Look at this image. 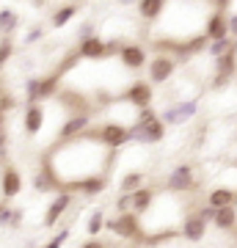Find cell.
Wrapping results in <instances>:
<instances>
[{
  "label": "cell",
  "instance_id": "e0dca14e",
  "mask_svg": "<svg viewBox=\"0 0 237 248\" xmlns=\"http://www.w3.org/2000/svg\"><path fill=\"white\" fill-rule=\"evenodd\" d=\"M33 187L39 190V193H53V190H55V193H61V185H58V179L53 177V171L47 169L44 163H42V169L33 174Z\"/></svg>",
  "mask_w": 237,
  "mask_h": 248
},
{
  "label": "cell",
  "instance_id": "7402d4cb",
  "mask_svg": "<svg viewBox=\"0 0 237 248\" xmlns=\"http://www.w3.org/2000/svg\"><path fill=\"white\" fill-rule=\"evenodd\" d=\"M61 91V78L58 75H44V78H39V105H42V99H50L55 97Z\"/></svg>",
  "mask_w": 237,
  "mask_h": 248
},
{
  "label": "cell",
  "instance_id": "4fadbf2b",
  "mask_svg": "<svg viewBox=\"0 0 237 248\" xmlns=\"http://www.w3.org/2000/svg\"><path fill=\"white\" fill-rule=\"evenodd\" d=\"M72 207V193L69 190H61L55 193V199L50 202V207L44 210V226H55V223L63 218V213Z\"/></svg>",
  "mask_w": 237,
  "mask_h": 248
},
{
  "label": "cell",
  "instance_id": "8d00e7d4",
  "mask_svg": "<svg viewBox=\"0 0 237 248\" xmlns=\"http://www.w3.org/2000/svg\"><path fill=\"white\" fill-rule=\"evenodd\" d=\"M0 124H6V113H0Z\"/></svg>",
  "mask_w": 237,
  "mask_h": 248
},
{
  "label": "cell",
  "instance_id": "f1b7e54d",
  "mask_svg": "<svg viewBox=\"0 0 237 248\" xmlns=\"http://www.w3.org/2000/svg\"><path fill=\"white\" fill-rule=\"evenodd\" d=\"M78 61H80V55L75 53V50H69V53L61 58V63H58V66L53 69V75H58V78L63 80V75H66L69 69H75V66H78Z\"/></svg>",
  "mask_w": 237,
  "mask_h": 248
},
{
  "label": "cell",
  "instance_id": "52a82bcc",
  "mask_svg": "<svg viewBox=\"0 0 237 248\" xmlns=\"http://www.w3.org/2000/svg\"><path fill=\"white\" fill-rule=\"evenodd\" d=\"M146 72H149V80H146L149 86L152 83H155V86H163V83H168L171 75L176 72V61L171 55H155V58L146 61Z\"/></svg>",
  "mask_w": 237,
  "mask_h": 248
},
{
  "label": "cell",
  "instance_id": "8fae6325",
  "mask_svg": "<svg viewBox=\"0 0 237 248\" xmlns=\"http://www.w3.org/2000/svg\"><path fill=\"white\" fill-rule=\"evenodd\" d=\"M91 127V116H69L66 122L58 127V135H55V143H63V141H72V138H78L83 135Z\"/></svg>",
  "mask_w": 237,
  "mask_h": 248
},
{
  "label": "cell",
  "instance_id": "1f68e13d",
  "mask_svg": "<svg viewBox=\"0 0 237 248\" xmlns=\"http://www.w3.org/2000/svg\"><path fill=\"white\" fill-rule=\"evenodd\" d=\"M66 237H69V226H63V229L58 232V234H55V237L50 240V243H44L42 248H63V243H66Z\"/></svg>",
  "mask_w": 237,
  "mask_h": 248
},
{
  "label": "cell",
  "instance_id": "f546056e",
  "mask_svg": "<svg viewBox=\"0 0 237 248\" xmlns=\"http://www.w3.org/2000/svg\"><path fill=\"white\" fill-rule=\"evenodd\" d=\"M11 55H14V42L11 39H0V72L11 61Z\"/></svg>",
  "mask_w": 237,
  "mask_h": 248
},
{
  "label": "cell",
  "instance_id": "83f0119b",
  "mask_svg": "<svg viewBox=\"0 0 237 248\" xmlns=\"http://www.w3.org/2000/svg\"><path fill=\"white\" fill-rule=\"evenodd\" d=\"M105 229V213L102 210H97V213L88 215V223H86V232L88 237H99V232Z\"/></svg>",
  "mask_w": 237,
  "mask_h": 248
},
{
  "label": "cell",
  "instance_id": "5b68a950",
  "mask_svg": "<svg viewBox=\"0 0 237 248\" xmlns=\"http://www.w3.org/2000/svg\"><path fill=\"white\" fill-rule=\"evenodd\" d=\"M166 190L168 193H174V196H185V193H190V190H196L193 166H188V163L176 166V169L166 177Z\"/></svg>",
  "mask_w": 237,
  "mask_h": 248
},
{
  "label": "cell",
  "instance_id": "6da1fadb",
  "mask_svg": "<svg viewBox=\"0 0 237 248\" xmlns=\"http://www.w3.org/2000/svg\"><path fill=\"white\" fill-rule=\"evenodd\" d=\"M42 163L53 171V177L58 179L61 190H72L83 179L111 177V169L116 163V152L105 149L91 135V130H86L83 135L72 138V141L50 146L44 152Z\"/></svg>",
  "mask_w": 237,
  "mask_h": 248
},
{
  "label": "cell",
  "instance_id": "484cf974",
  "mask_svg": "<svg viewBox=\"0 0 237 248\" xmlns=\"http://www.w3.org/2000/svg\"><path fill=\"white\" fill-rule=\"evenodd\" d=\"M235 39H215V42H207V55L210 58H221V55H226V53H232L235 50Z\"/></svg>",
  "mask_w": 237,
  "mask_h": 248
},
{
  "label": "cell",
  "instance_id": "30bf717a",
  "mask_svg": "<svg viewBox=\"0 0 237 248\" xmlns=\"http://www.w3.org/2000/svg\"><path fill=\"white\" fill-rule=\"evenodd\" d=\"M176 232H179L188 243H202L204 234H207V223L199 218V213H196V210H190V213H185L182 226H179Z\"/></svg>",
  "mask_w": 237,
  "mask_h": 248
},
{
  "label": "cell",
  "instance_id": "4dcf8cb0",
  "mask_svg": "<svg viewBox=\"0 0 237 248\" xmlns=\"http://www.w3.org/2000/svg\"><path fill=\"white\" fill-rule=\"evenodd\" d=\"M9 127L0 124V163H6V152H9Z\"/></svg>",
  "mask_w": 237,
  "mask_h": 248
},
{
  "label": "cell",
  "instance_id": "836d02e7",
  "mask_svg": "<svg viewBox=\"0 0 237 248\" xmlns=\"http://www.w3.org/2000/svg\"><path fill=\"white\" fill-rule=\"evenodd\" d=\"M116 213H130V193H122L119 199H116Z\"/></svg>",
  "mask_w": 237,
  "mask_h": 248
},
{
  "label": "cell",
  "instance_id": "9a60e30c",
  "mask_svg": "<svg viewBox=\"0 0 237 248\" xmlns=\"http://www.w3.org/2000/svg\"><path fill=\"white\" fill-rule=\"evenodd\" d=\"M22 127H25L28 138H36L44 127V108L42 105H25V113H22Z\"/></svg>",
  "mask_w": 237,
  "mask_h": 248
},
{
  "label": "cell",
  "instance_id": "277c9868",
  "mask_svg": "<svg viewBox=\"0 0 237 248\" xmlns=\"http://www.w3.org/2000/svg\"><path fill=\"white\" fill-rule=\"evenodd\" d=\"M88 130H91V135L105 149H119V146H124V143L130 141V127L122 122H105V124H99V127H88Z\"/></svg>",
  "mask_w": 237,
  "mask_h": 248
},
{
  "label": "cell",
  "instance_id": "ffe728a7",
  "mask_svg": "<svg viewBox=\"0 0 237 248\" xmlns=\"http://www.w3.org/2000/svg\"><path fill=\"white\" fill-rule=\"evenodd\" d=\"M212 223L221 232H237V207H221V210H215Z\"/></svg>",
  "mask_w": 237,
  "mask_h": 248
},
{
  "label": "cell",
  "instance_id": "4316f807",
  "mask_svg": "<svg viewBox=\"0 0 237 248\" xmlns=\"http://www.w3.org/2000/svg\"><path fill=\"white\" fill-rule=\"evenodd\" d=\"M19 223H22V210H11L9 204H0V226L17 229Z\"/></svg>",
  "mask_w": 237,
  "mask_h": 248
},
{
  "label": "cell",
  "instance_id": "5bb4252c",
  "mask_svg": "<svg viewBox=\"0 0 237 248\" xmlns=\"http://www.w3.org/2000/svg\"><path fill=\"white\" fill-rule=\"evenodd\" d=\"M75 53L80 55V61L88 58V61H102L105 58V39L99 36H88V39H80V45Z\"/></svg>",
  "mask_w": 237,
  "mask_h": 248
},
{
  "label": "cell",
  "instance_id": "ba28073f",
  "mask_svg": "<svg viewBox=\"0 0 237 248\" xmlns=\"http://www.w3.org/2000/svg\"><path fill=\"white\" fill-rule=\"evenodd\" d=\"M19 190H22L19 171L9 163H3V169H0V199H3V204H9L14 196H19Z\"/></svg>",
  "mask_w": 237,
  "mask_h": 248
},
{
  "label": "cell",
  "instance_id": "7c38bea8",
  "mask_svg": "<svg viewBox=\"0 0 237 248\" xmlns=\"http://www.w3.org/2000/svg\"><path fill=\"white\" fill-rule=\"evenodd\" d=\"M119 61H122L124 69H130V72H138L146 66V50L141 45H122V50H119Z\"/></svg>",
  "mask_w": 237,
  "mask_h": 248
},
{
  "label": "cell",
  "instance_id": "e575fe53",
  "mask_svg": "<svg viewBox=\"0 0 237 248\" xmlns=\"http://www.w3.org/2000/svg\"><path fill=\"white\" fill-rule=\"evenodd\" d=\"M226 28H229V39H237V11L226 14Z\"/></svg>",
  "mask_w": 237,
  "mask_h": 248
},
{
  "label": "cell",
  "instance_id": "7a4b0ae2",
  "mask_svg": "<svg viewBox=\"0 0 237 248\" xmlns=\"http://www.w3.org/2000/svg\"><path fill=\"white\" fill-rule=\"evenodd\" d=\"M166 138V127L158 119V113L152 108H143L138 110V116L132 119L130 124V141L135 143H160Z\"/></svg>",
  "mask_w": 237,
  "mask_h": 248
},
{
  "label": "cell",
  "instance_id": "d590c367",
  "mask_svg": "<svg viewBox=\"0 0 237 248\" xmlns=\"http://www.w3.org/2000/svg\"><path fill=\"white\" fill-rule=\"evenodd\" d=\"M80 248H108V246H105V243H102L99 237H91V240H86V243H83Z\"/></svg>",
  "mask_w": 237,
  "mask_h": 248
},
{
  "label": "cell",
  "instance_id": "d6986e66",
  "mask_svg": "<svg viewBox=\"0 0 237 248\" xmlns=\"http://www.w3.org/2000/svg\"><path fill=\"white\" fill-rule=\"evenodd\" d=\"M135 9H138V17L143 19V22H149V25H152V22H158V19L163 17L166 3H163V0H141Z\"/></svg>",
  "mask_w": 237,
  "mask_h": 248
},
{
  "label": "cell",
  "instance_id": "2e32d148",
  "mask_svg": "<svg viewBox=\"0 0 237 248\" xmlns=\"http://www.w3.org/2000/svg\"><path fill=\"white\" fill-rule=\"evenodd\" d=\"M155 199H158V190H155V187H146V185L138 187L135 193H130V213L132 215H143L152 204H155Z\"/></svg>",
  "mask_w": 237,
  "mask_h": 248
},
{
  "label": "cell",
  "instance_id": "3957f363",
  "mask_svg": "<svg viewBox=\"0 0 237 248\" xmlns=\"http://www.w3.org/2000/svg\"><path fill=\"white\" fill-rule=\"evenodd\" d=\"M105 229L111 232V234H116V237L122 240H132V243H138L143 240V232H141V218L132 213H122L116 215V218H105Z\"/></svg>",
  "mask_w": 237,
  "mask_h": 248
},
{
  "label": "cell",
  "instance_id": "603a6c76",
  "mask_svg": "<svg viewBox=\"0 0 237 248\" xmlns=\"http://www.w3.org/2000/svg\"><path fill=\"white\" fill-rule=\"evenodd\" d=\"M19 28V14L14 9H0V36L11 39V33Z\"/></svg>",
  "mask_w": 237,
  "mask_h": 248
},
{
  "label": "cell",
  "instance_id": "44dd1931",
  "mask_svg": "<svg viewBox=\"0 0 237 248\" xmlns=\"http://www.w3.org/2000/svg\"><path fill=\"white\" fill-rule=\"evenodd\" d=\"M108 179H111V177H91V179H83V182H78V185L72 187V190L83 193L86 199H94V196H99V193H102V190L108 187Z\"/></svg>",
  "mask_w": 237,
  "mask_h": 248
},
{
  "label": "cell",
  "instance_id": "8992f818",
  "mask_svg": "<svg viewBox=\"0 0 237 248\" xmlns=\"http://www.w3.org/2000/svg\"><path fill=\"white\" fill-rule=\"evenodd\" d=\"M152 99H155V91H152V86L146 80H132L130 86H127V91L122 94V102H127V105L135 108V110L149 108Z\"/></svg>",
  "mask_w": 237,
  "mask_h": 248
},
{
  "label": "cell",
  "instance_id": "ac0fdd59",
  "mask_svg": "<svg viewBox=\"0 0 237 248\" xmlns=\"http://www.w3.org/2000/svg\"><path fill=\"white\" fill-rule=\"evenodd\" d=\"M207 207L221 210V207H235V190L232 187H212L207 193Z\"/></svg>",
  "mask_w": 237,
  "mask_h": 248
},
{
  "label": "cell",
  "instance_id": "cb8c5ba5",
  "mask_svg": "<svg viewBox=\"0 0 237 248\" xmlns=\"http://www.w3.org/2000/svg\"><path fill=\"white\" fill-rule=\"evenodd\" d=\"M143 179H146L143 171H127L122 177V182H119V190L122 193H135L138 187H143Z\"/></svg>",
  "mask_w": 237,
  "mask_h": 248
},
{
  "label": "cell",
  "instance_id": "d4e9b609",
  "mask_svg": "<svg viewBox=\"0 0 237 248\" xmlns=\"http://www.w3.org/2000/svg\"><path fill=\"white\" fill-rule=\"evenodd\" d=\"M78 6H61V9H55L53 11V17H50V25L53 28H63V25H69L72 19L78 17Z\"/></svg>",
  "mask_w": 237,
  "mask_h": 248
},
{
  "label": "cell",
  "instance_id": "9c48e42d",
  "mask_svg": "<svg viewBox=\"0 0 237 248\" xmlns=\"http://www.w3.org/2000/svg\"><path fill=\"white\" fill-rule=\"evenodd\" d=\"M196 110H199L196 99H188V102H176V105L166 108L158 119L163 122V127H166V124H185L188 119H193L196 116Z\"/></svg>",
  "mask_w": 237,
  "mask_h": 248
},
{
  "label": "cell",
  "instance_id": "d6a6232c",
  "mask_svg": "<svg viewBox=\"0 0 237 248\" xmlns=\"http://www.w3.org/2000/svg\"><path fill=\"white\" fill-rule=\"evenodd\" d=\"M42 36H44V28H42V25H33V28L25 33V45H36Z\"/></svg>",
  "mask_w": 237,
  "mask_h": 248
},
{
  "label": "cell",
  "instance_id": "74e56055",
  "mask_svg": "<svg viewBox=\"0 0 237 248\" xmlns=\"http://www.w3.org/2000/svg\"><path fill=\"white\" fill-rule=\"evenodd\" d=\"M235 207H237V190H235Z\"/></svg>",
  "mask_w": 237,
  "mask_h": 248
}]
</instances>
